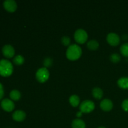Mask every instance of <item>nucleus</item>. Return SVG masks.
Masks as SVG:
<instances>
[{
	"label": "nucleus",
	"instance_id": "1a4fd4ad",
	"mask_svg": "<svg viewBox=\"0 0 128 128\" xmlns=\"http://www.w3.org/2000/svg\"><path fill=\"white\" fill-rule=\"evenodd\" d=\"M3 6L5 10L9 12H14L17 9V4L14 0H6L4 1Z\"/></svg>",
	"mask_w": 128,
	"mask_h": 128
},
{
	"label": "nucleus",
	"instance_id": "dca6fc26",
	"mask_svg": "<svg viewBox=\"0 0 128 128\" xmlns=\"http://www.w3.org/2000/svg\"><path fill=\"white\" fill-rule=\"evenodd\" d=\"M99 42L96 40H92L88 41L87 43V47L91 51H95L99 48Z\"/></svg>",
	"mask_w": 128,
	"mask_h": 128
},
{
	"label": "nucleus",
	"instance_id": "412c9836",
	"mask_svg": "<svg viewBox=\"0 0 128 128\" xmlns=\"http://www.w3.org/2000/svg\"><path fill=\"white\" fill-rule=\"evenodd\" d=\"M61 42L62 44L65 46H70V42H71V40L68 36H63L61 38Z\"/></svg>",
	"mask_w": 128,
	"mask_h": 128
},
{
	"label": "nucleus",
	"instance_id": "f8f14e48",
	"mask_svg": "<svg viewBox=\"0 0 128 128\" xmlns=\"http://www.w3.org/2000/svg\"><path fill=\"white\" fill-rule=\"evenodd\" d=\"M118 85L123 90H128V77H122L118 81Z\"/></svg>",
	"mask_w": 128,
	"mask_h": 128
},
{
	"label": "nucleus",
	"instance_id": "7ed1b4c3",
	"mask_svg": "<svg viewBox=\"0 0 128 128\" xmlns=\"http://www.w3.org/2000/svg\"><path fill=\"white\" fill-rule=\"evenodd\" d=\"M36 78L38 81L41 83H44L48 80L50 78V72L46 68L43 67L38 69L36 71Z\"/></svg>",
	"mask_w": 128,
	"mask_h": 128
},
{
	"label": "nucleus",
	"instance_id": "f257e3e1",
	"mask_svg": "<svg viewBox=\"0 0 128 128\" xmlns=\"http://www.w3.org/2000/svg\"><path fill=\"white\" fill-rule=\"evenodd\" d=\"M82 54V50L81 47L77 44L70 45L67 49L66 55L67 58L71 61L78 60Z\"/></svg>",
	"mask_w": 128,
	"mask_h": 128
},
{
	"label": "nucleus",
	"instance_id": "aec40b11",
	"mask_svg": "<svg viewBox=\"0 0 128 128\" xmlns=\"http://www.w3.org/2000/svg\"><path fill=\"white\" fill-rule=\"evenodd\" d=\"M110 60L114 63H117L121 61V56L118 53H113L110 56Z\"/></svg>",
	"mask_w": 128,
	"mask_h": 128
},
{
	"label": "nucleus",
	"instance_id": "4468645a",
	"mask_svg": "<svg viewBox=\"0 0 128 128\" xmlns=\"http://www.w3.org/2000/svg\"><path fill=\"white\" fill-rule=\"evenodd\" d=\"M92 96L96 100H101L103 96V91L100 88H94L92 91Z\"/></svg>",
	"mask_w": 128,
	"mask_h": 128
},
{
	"label": "nucleus",
	"instance_id": "9b49d317",
	"mask_svg": "<svg viewBox=\"0 0 128 128\" xmlns=\"http://www.w3.org/2000/svg\"><path fill=\"white\" fill-rule=\"evenodd\" d=\"M26 114L24 111L22 110H17L14 111L12 115V118L13 120L18 121V122H21L23 121L26 119Z\"/></svg>",
	"mask_w": 128,
	"mask_h": 128
},
{
	"label": "nucleus",
	"instance_id": "2eb2a0df",
	"mask_svg": "<svg viewBox=\"0 0 128 128\" xmlns=\"http://www.w3.org/2000/svg\"><path fill=\"white\" fill-rule=\"evenodd\" d=\"M69 101H70V103L71 104V105L72 107L76 108L78 106L79 104H80V98L77 95L73 94L70 96V99H69Z\"/></svg>",
	"mask_w": 128,
	"mask_h": 128
},
{
	"label": "nucleus",
	"instance_id": "0eeeda50",
	"mask_svg": "<svg viewBox=\"0 0 128 128\" xmlns=\"http://www.w3.org/2000/svg\"><path fill=\"white\" fill-rule=\"evenodd\" d=\"M1 104L3 110H4L5 111H7V112H11L12 110H14L15 108V105L13 101L8 98L4 99L1 101Z\"/></svg>",
	"mask_w": 128,
	"mask_h": 128
},
{
	"label": "nucleus",
	"instance_id": "9d476101",
	"mask_svg": "<svg viewBox=\"0 0 128 128\" xmlns=\"http://www.w3.org/2000/svg\"><path fill=\"white\" fill-rule=\"evenodd\" d=\"M100 108L102 111L108 112V111L112 110V108H113V103L109 99H104L101 101V103H100Z\"/></svg>",
	"mask_w": 128,
	"mask_h": 128
},
{
	"label": "nucleus",
	"instance_id": "4be33fe9",
	"mask_svg": "<svg viewBox=\"0 0 128 128\" xmlns=\"http://www.w3.org/2000/svg\"><path fill=\"white\" fill-rule=\"evenodd\" d=\"M52 60L51 58H46L44 59V62H43V64H44V66L45 68H48V67H50V66H51V65L52 64Z\"/></svg>",
	"mask_w": 128,
	"mask_h": 128
},
{
	"label": "nucleus",
	"instance_id": "a211bd4d",
	"mask_svg": "<svg viewBox=\"0 0 128 128\" xmlns=\"http://www.w3.org/2000/svg\"><path fill=\"white\" fill-rule=\"evenodd\" d=\"M13 62L17 66L22 65L24 62V58L21 55H17L13 59Z\"/></svg>",
	"mask_w": 128,
	"mask_h": 128
},
{
	"label": "nucleus",
	"instance_id": "5701e85b",
	"mask_svg": "<svg viewBox=\"0 0 128 128\" xmlns=\"http://www.w3.org/2000/svg\"><path fill=\"white\" fill-rule=\"evenodd\" d=\"M121 106L124 111L128 112V99H126L122 101Z\"/></svg>",
	"mask_w": 128,
	"mask_h": 128
},
{
	"label": "nucleus",
	"instance_id": "ddd939ff",
	"mask_svg": "<svg viewBox=\"0 0 128 128\" xmlns=\"http://www.w3.org/2000/svg\"><path fill=\"white\" fill-rule=\"evenodd\" d=\"M72 128H86V124L80 119H76L72 122Z\"/></svg>",
	"mask_w": 128,
	"mask_h": 128
},
{
	"label": "nucleus",
	"instance_id": "423d86ee",
	"mask_svg": "<svg viewBox=\"0 0 128 128\" xmlns=\"http://www.w3.org/2000/svg\"><path fill=\"white\" fill-rule=\"evenodd\" d=\"M108 42L112 46H116L120 43V38L114 32H110L106 38Z\"/></svg>",
	"mask_w": 128,
	"mask_h": 128
},
{
	"label": "nucleus",
	"instance_id": "bb28decb",
	"mask_svg": "<svg viewBox=\"0 0 128 128\" xmlns=\"http://www.w3.org/2000/svg\"><path fill=\"white\" fill-rule=\"evenodd\" d=\"M98 128H106L103 127V126H101V127H99Z\"/></svg>",
	"mask_w": 128,
	"mask_h": 128
},
{
	"label": "nucleus",
	"instance_id": "6e6552de",
	"mask_svg": "<svg viewBox=\"0 0 128 128\" xmlns=\"http://www.w3.org/2000/svg\"><path fill=\"white\" fill-rule=\"evenodd\" d=\"M2 52L4 56L8 58H11L13 57L15 54L14 48L10 44H6L2 47Z\"/></svg>",
	"mask_w": 128,
	"mask_h": 128
},
{
	"label": "nucleus",
	"instance_id": "393cba45",
	"mask_svg": "<svg viewBox=\"0 0 128 128\" xmlns=\"http://www.w3.org/2000/svg\"><path fill=\"white\" fill-rule=\"evenodd\" d=\"M82 112H81V111H78V112L76 113V116H77L78 118L81 117V116H82Z\"/></svg>",
	"mask_w": 128,
	"mask_h": 128
},
{
	"label": "nucleus",
	"instance_id": "39448f33",
	"mask_svg": "<svg viewBox=\"0 0 128 128\" xmlns=\"http://www.w3.org/2000/svg\"><path fill=\"white\" fill-rule=\"evenodd\" d=\"M94 108V103L90 100H85L80 106V111L82 113H90L93 111Z\"/></svg>",
	"mask_w": 128,
	"mask_h": 128
},
{
	"label": "nucleus",
	"instance_id": "6ab92c4d",
	"mask_svg": "<svg viewBox=\"0 0 128 128\" xmlns=\"http://www.w3.org/2000/svg\"><path fill=\"white\" fill-rule=\"evenodd\" d=\"M120 51L122 56L128 57V42L123 44L120 48Z\"/></svg>",
	"mask_w": 128,
	"mask_h": 128
},
{
	"label": "nucleus",
	"instance_id": "a878e982",
	"mask_svg": "<svg viewBox=\"0 0 128 128\" xmlns=\"http://www.w3.org/2000/svg\"><path fill=\"white\" fill-rule=\"evenodd\" d=\"M122 38H123V40H126L128 38V36L127 34H124L123 36H122Z\"/></svg>",
	"mask_w": 128,
	"mask_h": 128
},
{
	"label": "nucleus",
	"instance_id": "f03ea898",
	"mask_svg": "<svg viewBox=\"0 0 128 128\" xmlns=\"http://www.w3.org/2000/svg\"><path fill=\"white\" fill-rule=\"evenodd\" d=\"M13 72V66L10 61L7 60H0V75L3 77H8L12 74Z\"/></svg>",
	"mask_w": 128,
	"mask_h": 128
},
{
	"label": "nucleus",
	"instance_id": "f3484780",
	"mask_svg": "<svg viewBox=\"0 0 128 128\" xmlns=\"http://www.w3.org/2000/svg\"><path fill=\"white\" fill-rule=\"evenodd\" d=\"M10 98L13 101H18L21 97V92L17 90H13L10 93Z\"/></svg>",
	"mask_w": 128,
	"mask_h": 128
},
{
	"label": "nucleus",
	"instance_id": "b1692460",
	"mask_svg": "<svg viewBox=\"0 0 128 128\" xmlns=\"http://www.w3.org/2000/svg\"><path fill=\"white\" fill-rule=\"evenodd\" d=\"M4 92L3 86H2V84L0 82V100L4 96Z\"/></svg>",
	"mask_w": 128,
	"mask_h": 128
},
{
	"label": "nucleus",
	"instance_id": "20e7f679",
	"mask_svg": "<svg viewBox=\"0 0 128 128\" xmlns=\"http://www.w3.org/2000/svg\"><path fill=\"white\" fill-rule=\"evenodd\" d=\"M74 40L78 43L84 44L87 41L88 35L87 32L82 29H78L74 32Z\"/></svg>",
	"mask_w": 128,
	"mask_h": 128
}]
</instances>
